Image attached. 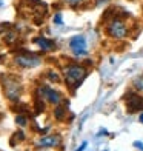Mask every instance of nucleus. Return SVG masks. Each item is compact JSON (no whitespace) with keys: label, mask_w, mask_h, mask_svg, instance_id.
I'll return each instance as SVG.
<instances>
[{"label":"nucleus","mask_w":143,"mask_h":151,"mask_svg":"<svg viewBox=\"0 0 143 151\" xmlns=\"http://www.w3.org/2000/svg\"><path fill=\"white\" fill-rule=\"evenodd\" d=\"M139 122H140V123H143V113L139 116Z\"/></svg>","instance_id":"nucleus-18"},{"label":"nucleus","mask_w":143,"mask_h":151,"mask_svg":"<svg viewBox=\"0 0 143 151\" xmlns=\"http://www.w3.org/2000/svg\"><path fill=\"white\" fill-rule=\"evenodd\" d=\"M54 117H56L57 120H65L66 117V104L65 105H57L56 108H54Z\"/></svg>","instance_id":"nucleus-10"},{"label":"nucleus","mask_w":143,"mask_h":151,"mask_svg":"<svg viewBox=\"0 0 143 151\" xmlns=\"http://www.w3.org/2000/svg\"><path fill=\"white\" fill-rule=\"evenodd\" d=\"M37 96H39V97H42L43 100L49 102V104H52L54 106L60 105V104H62V100H63L60 91L54 90V88H51L49 85H40L37 88Z\"/></svg>","instance_id":"nucleus-5"},{"label":"nucleus","mask_w":143,"mask_h":151,"mask_svg":"<svg viewBox=\"0 0 143 151\" xmlns=\"http://www.w3.org/2000/svg\"><path fill=\"white\" fill-rule=\"evenodd\" d=\"M39 151H49V150H46V148L43 150V148H42V150H39Z\"/></svg>","instance_id":"nucleus-19"},{"label":"nucleus","mask_w":143,"mask_h":151,"mask_svg":"<svg viewBox=\"0 0 143 151\" xmlns=\"http://www.w3.org/2000/svg\"><path fill=\"white\" fill-rule=\"evenodd\" d=\"M86 147H88V142H83V143H82V145H80L76 151H85V148H86Z\"/></svg>","instance_id":"nucleus-17"},{"label":"nucleus","mask_w":143,"mask_h":151,"mask_svg":"<svg viewBox=\"0 0 143 151\" xmlns=\"http://www.w3.org/2000/svg\"><path fill=\"white\" fill-rule=\"evenodd\" d=\"M60 145V136H43L37 140V147L40 148H54Z\"/></svg>","instance_id":"nucleus-8"},{"label":"nucleus","mask_w":143,"mask_h":151,"mask_svg":"<svg viewBox=\"0 0 143 151\" xmlns=\"http://www.w3.org/2000/svg\"><path fill=\"white\" fill-rule=\"evenodd\" d=\"M16 123H17V125H20V127H26L28 120H26L25 116H17V117H16Z\"/></svg>","instance_id":"nucleus-14"},{"label":"nucleus","mask_w":143,"mask_h":151,"mask_svg":"<svg viewBox=\"0 0 143 151\" xmlns=\"http://www.w3.org/2000/svg\"><path fill=\"white\" fill-rule=\"evenodd\" d=\"M89 74L86 65H80V63H69L63 68V80L68 86V90L76 91L77 88L83 83V80L86 79V76Z\"/></svg>","instance_id":"nucleus-1"},{"label":"nucleus","mask_w":143,"mask_h":151,"mask_svg":"<svg viewBox=\"0 0 143 151\" xmlns=\"http://www.w3.org/2000/svg\"><path fill=\"white\" fill-rule=\"evenodd\" d=\"M46 79L48 80H51V82H54V83H57V82H60L62 80V77H60V74L57 73V71H54V70H49V71H46Z\"/></svg>","instance_id":"nucleus-12"},{"label":"nucleus","mask_w":143,"mask_h":151,"mask_svg":"<svg viewBox=\"0 0 143 151\" xmlns=\"http://www.w3.org/2000/svg\"><path fill=\"white\" fill-rule=\"evenodd\" d=\"M3 91H5V96L11 102H19L20 94H22V85H20V82L16 77L6 76L3 79Z\"/></svg>","instance_id":"nucleus-3"},{"label":"nucleus","mask_w":143,"mask_h":151,"mask_svg":"<svg viewBox=\"0 0 143 151\" xmlns=\"http://www.w3.org/2000/svg\"><path fill=\"white\" fill-rule=\"evenodd\" d=\"M69 50L74 56L77 57H83L86 56L88 52V42H86V37L83 34H77V36H72L69 39Z\"/></svg>","instance_id":"nucleus-6"},{"label":"nucleus","mask_w":143,"mask_h":151,"mask_svg":"<svg viewBox=\"0 0 143 151\" xmlns=\"http://www.w3.org/2000/svg\"><path fill=\"white\" fill-rule=\"evenodd\" d=\"M134 148H139V151H143V142H140V140L134 142Z\"/></svg>","instance_id":"nucleus-16"},{"label":"nucleus","mask_w":143,"mask_h":151,"mask_svg":"<svg viewBox=\"0 0 143 151\" xmlns=\"http://www.w3.org/2000/svg\"><path fill=\"white\" fill-rule=\"evenodd\" d=\"M54 23L56 25H63V19H62V14H60V12H56V16H54Z\"/></svg>","instance_id":"nucleus-15"},{"label":"nucleus","mask_w":143,"mask_h":151,"mask_svg":"<svg viewBox=\"0 0 143 151\" xmlns=\"http://www.w3.org/2000/svg\"><path fill=\"white\" fill-rule=\"evenodd\" d=\"M14 63L20 68H36L42 63V59L32 52H20L14 57Z\"/></svg>","instance_id":"nucleus-7"},{"label":"nucleus","mask_w":143,"mask_h":151,"mask_svg":"<svg viewBox=\"0 0 143 151\" xmlns=\"http://www.w3.org/2000/svg\"><path fill=\"white\" fill-rule=\"evenodd\" d=\"M34 43H36L40 50L42 51H46V52H49V51H54L56 50V46H57V43L54 42L52 39H48V37H36L34 39Z\"/></svg>","instance_id":"nucleus-9"},{"label":"nucleus","mask_w":143,"mask_h":151,"mask_svg":"<svg viewBox=\"0 0 143 151\" xmlns=\"http://www.w3.org/2000/svg\"><path fill=\"white\" fill-rule=\"evenodd\" d=\"M63 2L66 5H69L71 8H77V6H80L83 2H86V0H63Z\"/></svg>","instance_id":"nucleus-13"},{"label":"nucleus","mask_w":143,"mask_h":151,"mask_svg":"<svg viewBox=\"0 0 143 151\" xmlns=\"http://www.w3.org/2000/svg\"><path fill=\"white\" fill-rule=\"evenodd\" d=\"M132 90L140 93V94H143V73L132 80Z\"/></svg>","instance_id":"nucleus-11"},{"label":"nucleus","mask_w":143,"mask_h":151,"mask_svg":"<svg viewBox=\"0 0 143 151\" xmlns=\"http://www.w3.org/2000/svg\"><path fill=\"white\" fill-rule=\"evenodd\" d=\"M123 100H125V105H126V109H128L129 114L143 113V94L131 90V91L126 93Z\"/></svg>","instance_id":"nucleus-4"},{"label":"nucleus","mask_w":143,"mask_h":151,"mask_svg":"<svg viewBox=\"0 0 143 151\" xmlns=\"http://www.w3.org/2000/svg\"><path fill=\"white\" fill-rule=\"evenodd\" d=\"M105 31H106L108 36H109L111 39H114V40H122L129 34L128 25L120 16H114L112 19L108 20L106 26H105Z\"/></svg>","instance_id":"nucleus-2"}]
</instances>
